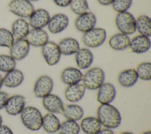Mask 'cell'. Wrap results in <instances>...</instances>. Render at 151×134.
<instances>
[{
	"label": "cell",
	"instance_id": "obj_1",
	"mask_svg": "<svg viewBox=\"0 0 151 134\" xmlns=\"http://www.w3.org/2000/svg\"><path fill=\"white\" fill-rule=\"evenodd\" d=\"M96 114L101 126L106 128L116 129L121 124L122 116L119 110L110 103L100 104Z\"/></svg>",
	"mask_w": 151,
	"mask_h": 134
},
{
	"label": "cell",
	"instance_id": "obj_2",
	"mask_svg": "<svg viewBox=\"0 0 151 134\" xmlns=\"http://www.w3.org/2000/svg\"><path fill=\"white\" fill-rule=\"evenodd\" d=\"M19 115L22 124L28 129L37 131L42 128L43 116L37 108L32 106H25Z\"/></svg>",
	"mask_w": 151,
	"mask_h": 134
},
{
	"label": "cell",
	"instance_id": "obj_3",
	"mask_svg": "<svg viewBox=\"0 0 151 134\" xmlns=\"http://www.w3.org/2000/svg\"><path fill=\"white\" fill-rule=\"evenodd\" d=\"M105 73L104 71L99 67H93L89 68L82 78V84L86 89L94 91L98 88L104 82Z\"/></svg>",
	"mask_w": 151,
	"mask_h": 134
},
{
	"label": "cell",
	"instance_id": "obj_4",
	"mask_svg": "<svg viewBox=\"0 0 151 134\" xmlns=\"http://www.w3.org/2000/svg\"><path fill=\"white\" fill-rule=\"evenodd\" d=\"M107 38L105 29L94 27L90 31L83 33L82 42L88 48H96L101 46Z\"/></svg>",
	"mask_w": 151,
	"mask_h": 134
},
{
	"label": "cell",
	"instance_id": "obj_5",
	"mask_svg": "<svg viewBox=\"0 0 151 134\" xmlns=\"http://www.w3.org/2000/svg\"><path fill=\"white\" fill-rule=\"evenodd\" d=\"M115 25L119 32L127 35L136 32V18L129 12L117 13L115 18Z\"/></svg>",
	"mask_w": 151,
	"mask_h": 134
},
{
	"label": "cell",
	"instance_id": "obj_6",
	"mask_svg": "<svg viewBox=\"0 0 151 134\" xmlns=\"http://www.w3.org/2000/svg\"><path fill=\"white\" fill-rule=\"evenodd\" d=\"M8 11L19 18H28L34 7L29 0H11L8 4Z\"/></svg>",
	"mask_w": 151,
	"mask_h": 134
},
{
	"label": "cell",
	"instance_id": "obj_7",
	"mask_svg": "<svg viewBox=\"0 0 151 134\" xmlns=\"http://www.w3.org/2000/svg\"><path fill=\"white\" fill-rule=\"evenodd\" d=\"M54 86L52 79L48 75H43L38 77L33 87L34 96L38 98H43L51 93Z\"/></svg>",
	"mask_w": 151,
	"mask_h": 134
},
{
	"label": "cell",
	"instance_id": "obj_8",
	"mask_svg": "<svg viewBox=\"0 0 151 134\" xmlns=\"http://www.w3.org/2000/svg\"><path fill=\"white\" fill-rule=\"evenodd\" d=\"M41 53L48 66H54L57 64L61 56L58 44L54 41H50L41 47Z\"/></svg>",
	"mask_w": 151,
	"mask_h": 134
},
{
	"label": "cell",
	"instance_id": "obj_9",
	"mask_svg": "<svg viewBox=\"0 0 151 134\" xmlns=\"http://www.w3.org/2000/svg\"><path fill=\"white\" fill-rule=\"evenodd\" d=\"M96 23L97 18L95 14L88 11L78 15L74 21V26L78 31L83 34L96 27Z\"/></svg>",
	"mask_w": 151,
	"mask_h": 134
},
{
	"label": "cell",
	"instance_id": "obj_10",
	"mask_svg": "<svg viewBox=\"0 0 151 134\" xmlns=\"http://www.w3.org/2000/svg\"><path fill=\"white\" fill-rule=\"evenodd\" d=\"M69 24L67 15L63 13H57L50 17L47 25L48 31L52 34H58L64 31Z\"/></svg>",
	"mask_w": 151,
	"mask_h": 134
},
{
	"label": "cell",
	"instance_id": "obj_11",
	"mask_svg": "<svg viewBox=\"0 0 151 134\" xmlns=\"http://www.w3.org/2000/svg\"><path fill=\"white\" fill-rule=\"evenodd\" d=\"M26 101L21 95H13L9 96L6 101L4 109L6 112L11 116L19 115L26 106Z\"/></svg>",
	"mask_w": 151,
	"mask_h": 134
},
{
	"label": "cell",
	"instance_id": "obj_12",
	"mask_svg": "<svg viewBox=\"0 0 151 134\" xmlns=\"http://www.w3.org/2000/svg\"><path fill=\"white\" fill-rule=\"evenodd\" d=\"M51 16L44 8L34 9L28 18V24L32 28L43 29L47 26Z\"/></svg>",
	"mask_w": 151,
	"mask_h": 134
},
{
	"label": "cell",
	"instance_id": "obj_13",
	"mask_svg": "<svg viewBox=\"0 0 151 134\" xmlns=\"http://www.w3.org/2000/svg\"><path fill=\"white\" fill-rule=\"evenodd\" d=\"M116 96V89L113 84L104 82L97 89V101L100 104L111 103Z\"/></svg>",
	"mask_w": 151,
	"mask_h": 134
},
{
	"label": "cell",
	"instance_id": "obj_14",
	"mask_svg": "<svg viewBox=\"0 0 151 134\" xmlns=\"http://www.w3.org/2000/svg\"><path fill=\"white\" fill-rule=\"evenodd\" d=\"M9 49V55L17 61L24 59L28 55L30 45L25 39H15Z\"/></svg>",
	"mask_w": 151,
	"mask_h": 134
},
{
	"label": "cell",
	"instance_id": "obj_15",
	"mask_svg": "<svg viewBox=\"0 0 151 134\" xmlns=\"http://www.w3.org/2000/svg\"><path fill=\"white\" fill-rule=\"evenodd\" d=\"M25 39L30 46L42 47L49 41V36L48 33L44 29L32 28Z\"/></svg>",
	"mask_w": 151,
	"mask_h": 134
},
{
	"label": "cell",
	"instance_id": "obj_16",
	"mask_svg": "<svg viewBox=\"0 0 151 134\" xmlns=\"http://www.w3.org/2000/svg\"><path fill=\"white\" fill-rule=\"evenodd\" d=\"M151 46L150 37L142 35H138L130 40L129 48L130 51L138 54L147 52Z\"/></svg>",
	"mask_w": 151,
	"mask_h": 134
},
{
	"label": "cell",
	"instance_id": "obj_17",
	"mask_svg": "<svg viewBox=\"0 0 151 134\" xmlns=\"http://www.w3.org/2000/svg\"><path fill=\"white\" fill-rule=\"evenodd\" d=\"M42 103L44 108L50 113L54 114L62 113L64 109V103L57 95L50 93L42 98Z\"/></svg>",
	"mask_w": 151,
	"mask_h": 134
},
{
	"label": "cell",
	"instance_id": "obj_18",
	"mask_svg": "<svg viewBox=\"0 0 151 134\" xmlns=\"http://www.w3.org/2000/svg\"><path fill=\"white\" fill-rule=\"evenodd\" d=\"M83 73L80 69L76 67H67L64 68L61 73V81L65 85H71L80 83L82 81Z\"/></svg>",
	"mask_w": 151,
	"mask_h": 134
},
{
	"label": "cell",
	"instance_id": "obj_19",
	"mask_svg": "<svg viewBox=\"0 0 151 134\" xmlns=\"http://www.w3.org/2000/svg\"><path fill=\"white\" fill-rule=\"evenodd\" d=\"M94 60V55L88 48H80L75 54V62L78 69H88Z\"/></svg>",
	"mask_w": 151,
	"mask_h": 134
},
{
	"label": "cell",
	"instance_id": "obj_20",
	"mask_svg": "<svg viewBox=\"0 0 151 134\" xmlns=\"http://www.w3.org/2000/svg\"><path fill=\"white\" fill-rule=\"evenodd\" d=\"M24 80L23 72L18 69H14L3 76V85L9 88H15L21 85Z\"/></svg>",
	"mask_w": 151,
	"mask_h": 134
},
{
	"label": "cell",
	"instance_id": "obj_21",
	"mask_svg": "<svg viewBox=\"0 0 151 134\" xmlns=\"http://www.w3.org/2000/svg\"><path fill=\"white\" fill-rule=\"evenodd\" d=\"M86 89L84 85L80 83L68 85L64 91L65 98L70 102H77L84 96Z\"/></svg>",
	"mask_w": 151,
	"mask_h": 134
},
{
	"label": "cell",
	"instance_id": "obj_22",
	"mask_svg": "<svg viewBox=\"0 0 151 134\" xmlns=\"http://www.w3.org/2000/svg\"><path fill=\"white\" fill-rule=\"evenodd\" d=\"M139 78L135 69L128 68L121 71L117 76L119 85L123 88H130L134 86Z\"/></svg>",
	"mask_w": 151,
	"mask_h": 134
},
{
	"label": "cell",
	"instance_id": "obj_23",
	"mask_svg": "<svg viewBox=\"0 0 151 134\" xmlns=\"http://www.w3.org/2000/svg\"><path fill=\"white\" fill-rule=\"evenodd\" d=\"M58 46L61 54L65 56L76 54L80 48L78 41L72 37L62 39L58 43Z\"/></svg>",
	"mask_w": 151,
	"mask_h": 134
},
{
	"label": "cell",
	"instance_id": "obj_24",
	"mask_svg": "<svg viewBox=\"0 0 151 134\" xmlns=\"http://www.w3.org/2000/svg\"><path fill=\"white\" fill-rule=\"evenodd\" d=\"M130 38L129 35L118 32L111 35L109 39V45L113 50L122 51L129 48Z\"/></svg>",
	"mask_w": 151,
	"mask_h": 134
},
{
	"label": "cell",
	"instance_id": "obj_25",
	"mask_svg": "<svg viewBox=\"0 0 151 134\" xmlns=\"http://www.w3.org/2000/svg\"><path fill=\"white\" fill-rule=\"evenodd\" d=\"M29 25L25 19L18 18L12 24L11 32L15 39H25L29 31Z\"/></svg>",
	"mask_w": 151,
	"mask_h": 134
},
{
	"label": "cell",
	"instance_id": "obj_26",
	"mask_svg": "<svg viewBox=\"0 0 151 134\" xmlns=\"http://www.w3.org/2000/svg\"><path fill=\"white\" fill-rule=\"evenodd\" d=\"M80 127L85 134H96L101 129V125L97 117L90 116L81 119Z\"/></svg>",
	"mask_w": 151,
	"mask_h": 134
},
{
	"label": "cell",
	"instance_id": "obj_27",
	"mask_svg": "<svg viewBox=\"0 0 151 134\" xmlns=\"http://www.w3.org/2000/svg\"><path fill=\"white\" fill-rule=\"evenodd\" d=\"M61 122L55 114L48 112L42 116V128L48 133H54L58 130Z\"/></svg>",
	"mask_w": 151,
	"mask_h": 134
},
{
	"label": "cell",
	"instance_id": "obj_28",
	"mask_svg": "<svg viewBox=\"0 0 151 134\" xmlns=\"http://www.w3.org/2000/svg\"><path fill=\"white\" fill-rule=\"evenodd\" d=\"M62 113L67 119L77 122L83 118L84 112L81 106L71 103L64 106Z\"/></svg>",
	"mask_w": 151,
	"mask_h": 134
},
{
	"label": "cell",
	"instance_id": "obj_29",
	"mask_svg": "<svg viewBox=\"0 0 151 134\" xmlns=\"http://www.w3.org/2000/svg\"><path fill=\"white\" fill-rule=\"evenodd\" d=\"M136 30L139 35L151 36V19L146 15H140L136 18Z\"/></svg>",
	"mask_w": 151,
	"mask_h": 134
},
{
	"label": "cell",
	"instance_id": "obj_30",
	"mask_svg": "<svg viewBox=\"0 0 151 134\" xmlns=\"http://www.w3.org/2000/svg\"><path fill=\"white\" fill-rule=\"evenodd\" d=\"M80 125L76 121L65 120L61 123L57 132L58 134H79Z\"/></svg>",
	"mask_w": 151,
	"mask_h": 134
},
{
	"label": "cell",
	"instance_id": "obj_31",
	"mask_svg": "<svg viewBox=\"0 0 151 134\" xmlns=\"http://www.w3.org/2000/svg\"><path fill=\"white\" fill-rule=\"evenodd\" d=\"M139 79L143 81L151 79V63L149 62H143L139 63L135 69Z\"/></svg>",
	"mask_w": 151,
	"mask_h": 134
},
{
	"label": "cell",
	"instance_id": "obj_32",
	"mask_svg": "<svg viewBox=\"0 0 151 134\" xmlns=\"http://www.w3.org/2000/svg\"><path fill=\"white\" fill-rule=\"evenodd\" d=\"M69 6L71 11L77 15L89 11V6L87 0H71Z\"/></svg>",
	"mask_w": 151,
	"mask_h": 134
},
{
	"label": "cell",
	"instance_id": "obj_33",
	"mask_svg": "<svg viewBox=\"0 0 151 134\" xmlns=\"http://www.w3.org/2000/svg\"><path fill=\"white\" fill-rule=\"evenodd\" d=\"M16 61L9 55L0 54V72L6 73L16 67Z\"/></svg>",
	"mask_w": 151,
	"mask_h": 134
},
{
	"label": "cell",
	"instance_id": "obj_34",
	"mask_svg": "<svg viewBox=\"0 0 151 134\" xmlns=\"http://www.w3.org/2000/svg\"><path fill=\"white\" fill-rule=\"evenodd\" d=\"M15 39L11 31L0 28V46L9 48L14 42Z\"/></svg>",
	"mask_w": 151,
	"mask_h": 134
},
{
	"label": "cell",
	"instance_id": "obj_35",
	"mask_svg": "<svg viewBox=\"0 0 151 134\" xmlns=\"http://www.w3.org/2000/svg\"><path fill=\"white\" fill-rule=\"evenodd\" d=\"M133 3V0H114L111 4L113 10L117 13L128 11Z\"/></svg>",
	"mask_w": 151,
	"mask_h": 134
},
{
	"label": "cell",
	"instance_id": "obj_36",
	"mask_svg": "<svg viewBox=\"0 0 151 134\" xmlns=\"http://www.w3.org/2000/svg\"><path fill=\"white\" fill-rule=\"evenodd\" d=\"M9 96V94L6 92L0 91V110L4 108L5 103Z\"/></svg>",
	"mask_w": 151,
	"mask_h": 134
},
{
	"label": "cell",
	"instance_id": "obj_37",
	"mask_svg": "<svg viewBox=\"0 0 151 134\" xmlns=\"http://www.w3.org/2000/svg\"><path fill=\"white\" fill-rule=\"evenodd\" d=\"M54 4L58 6L64 8L69 6L71 0H52Z\"/></svg>",
	"mask_w": 151,
	"mask_h": 134
},
{
	"label": "cell",
	"instance_id": "obj_38",
	"mask_svg": "<svg viewBox=\"0 0 151 134\" xmlns=\"http://www.w3.org/2000/svg\"><path fill=\"white\" fill-rule=\"evenodd\" d=\"M0 134H14L12 129L6 125H0Z\"/></svg>",
	"mask_w": 151,
	"mask_h": 134
},
{
	"label": "cell",
	"instance_id": "obj_39",
	"mask_svg": "<svg viewBox=\"0 0 151 134\" xmlns=\"http://www.w3.org/2000/svg\"><path fill=\"white\" fill-rule=\"evenodd\" d=\"M96 134H115V133L112 129L104 128L101 129Z\"/></svg>",
	"mask_w": 151,
	"mask_h": 134
},
{
	"label": "cell",
	"instance_id": "obj_40",
	"mask_svg": "<svg viewBox=\"0 0 151 134\" xmlns=\"http://www.w3.org/2000/svg\"><path fill=\"white\" fill-rule=\"evenodd\" d=\"M114 0H97L99 4L103 6H108L111 5Z\"/></svg>",
	"mask_w": 151,
	"mask_h": 134
},
{
	"label": "cell",
	"instance_id": "obj_41",
	"mask_svg": "<svg viewBox=\"0 0 151 134\" xmlns=\"http://www.w3.org/2000/svg\"><path fill=\"white\" fill-rule=\"evenodd\" d=\"M3 86V76L1 74H0V89Z\"/></svg>",
	"mask_w": 151,
	"mask_h": 134
},
{
	"label": "cell",
	"instance_id": "obj_42",
	"mask_svg": "<svg viewBox=\"0 0 151 134\" xmlns=\"http://www.w3.org/2000/svg\"><path fill=\"white\" fill-rule=\"evenodd\" d=\"M119 134H134L133 133L131 132H128V131H124V132H122L121 133H120Z\"/></svg>",
	"mask_w": 151,
	"mask_h": 134
},
{
	"label": "cell",
	"instance_id": "obj_43",
	"mask_svg": "<svg viewBox=\"0 0 151 134\" xmlns=\"http://www.w3.org/2000/svg\"><path fill=\"white\" fill-rule=\"evenodd\" d=\"M141 134H151V131L150 130H146V131L143 132Z\"/></svg>",
	"mask_w": 151,
	"mask_h": 134
},
{
	"label": "cell",
	"instance_id": "obj_44",
	"mask_svg": "<svg viewBox=\"0 0 151 134\" xmlns=\"http://www.w3.org/2000/svg\"><path fill=\"white\" fill-rule=\"evenodd\" d=\"M2 121H3V120H2V117L1 115H0V125H1L2 124Z\"/></svg>",
	"mask_w": 151,
	"mask_h": 134
},
{
	"label": "cell",
	"instance_id": "obj_45",
	"mask_svg": "<svg viewBox=\"0 0 151 134\" xmlns=\"http://www.w3.org/2000/svg\"><path fill=\"white\" fill-rule=\"evenodd\" d=\"M29 1H31V2H36V1H38L39 0H29Z\"/></svg>",
	"mask_w": 151,
	"mask_h": 134
}]
</instances>
